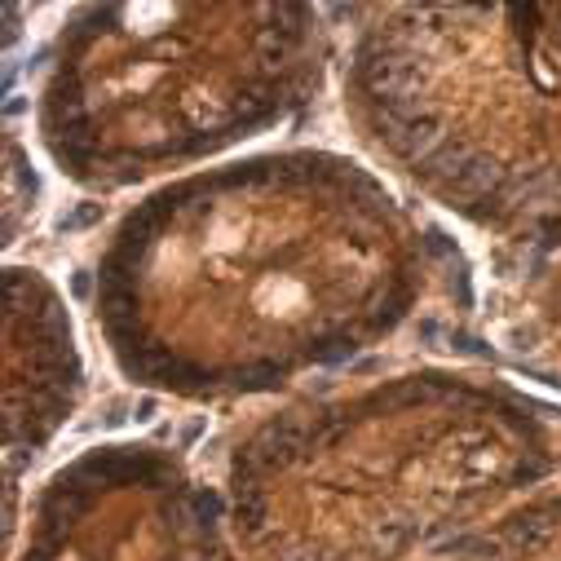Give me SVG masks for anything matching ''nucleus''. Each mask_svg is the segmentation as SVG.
Instances as JSON below:
<instances>
[{
  "mask_svg": "<svg viewBox=\"0 0 561 561\" xmlns=\"http://www.w3.org/2000/svg\"><path fill=\"white\" fill-rule=\"evenodd\" d=\"M89 221H98V204H85V208H76L71 217H62V230H85Z\"/></svg>",
  "mask_w": 561,
  "mask_h": 561,
  "instance_id": "nucleus-1",
  "label": "nucleus"
},
{
  "mask_svg": "<svg viewBox=\"0 0 561 561\" xmlns=\"http://www.w3.org/2000/svg\"><path fill=\"white\" fill-rule=\"evenodd\" d=\"M195 509H200V517H208V521H212V517L221 512V500H217L212 491H195Z\"/></svg>",
  "mask_w": 561,
  "mask_h": 561,
  "instance_id": "nucleus-2",
  "label": "nucleus"
},
{
  "mask_svg": "<svg viewBox=\"0 0 561 561\" xmlns=\"http://www.w3.org/2000/svg\"><path fill=\"white\" fill-rule=\"evenodd\" d=\"M71 292H76V297L85 301V297H89V279H85V274H76V283H71Z\"/></svg>",
  "mask_w": 561,
  "mask_h": 561,
  "instance_id": "nucleus-3",
  "label": "nucleus"
}]
</instances>
